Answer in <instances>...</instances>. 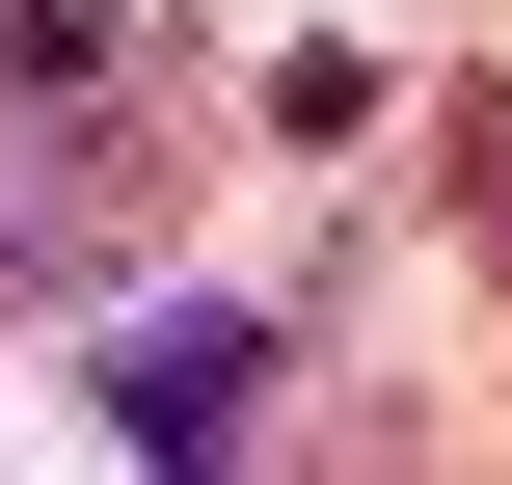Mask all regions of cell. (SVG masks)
I'll list each match as a JSON object with an SVG mask.
<instances>
[{"label": "cell", "instance_id": "7a4b0ae2", "mask_svg": "<svg viewBox=\"0 0 512 485\" xmlns=\"http://www.w3.org/2000/svg\"><path fill=\"white\" fill-rule=\"evenodd\" d=\"M243 405H270V324H243V297H216V324H108V432H135V459H216Z\"/></svg>", "mask_w": 512, "mask_h": 485}, {"label": "cell", "instance_id": "3957f363", "mask_svg": "<svg viewBox=\"0 0 512 485\" xmlns=\"http://www.w3.org/2000/svg\"><path fill=\"white\" fill-rule=\"evenodd\" d=\"M432 216L486 243V297H512V81H432Z\"/></svg>", "mask_w": 512, "mask_h": 485}, {"label": "cell", "instance_id": "6da1fadb", "mask_svg": "<svg viewBox=\"0 0 512 485\" xmlns=\"http://www.w3.org/2000/svg\"><path fill=\"white\" fill-rule=\"evenodd\" d=\"M189 162H216V108H189L108 0H0V324L162 270V243H189Z\"/></svg>", "mask_w": 512, "mask_h": 485}]
</instances>
